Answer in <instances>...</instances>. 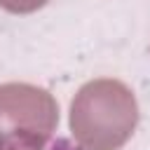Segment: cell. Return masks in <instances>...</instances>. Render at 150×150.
Listing matches in <instances>:
<instances>
[{
  "label": "cell",
  "mask_w": 150,
  "mask_h": 150,
  "mask_svg": "<svg viewBox=\"0 0 150 150\" xmlns=\"http://www.w3.org/2000/svg\"><path fill=\"white\" fill-rule=\"evenodd\" d=\"M47 0H0V5L14 14H26V12H33L38 7H42Z\"/></svg>",
  "instance_id": "cell-1"
},
{
  "label": "cell",
  "mask_w": 150,
  "mask_h": 150,
  "mask_svg": "<svg viewBox=\"0 0 150 150\" xmlns=\"http://www.w3.org/2000/svg\"><path fill=\"white\" fill-rule=\"evenodd\" d=\"M40 150H80L77 145H73L68 138H54V141H49L45 148H40Z\"/></svg>",
  "instance_id": "cell-2"
}]
</instances>
